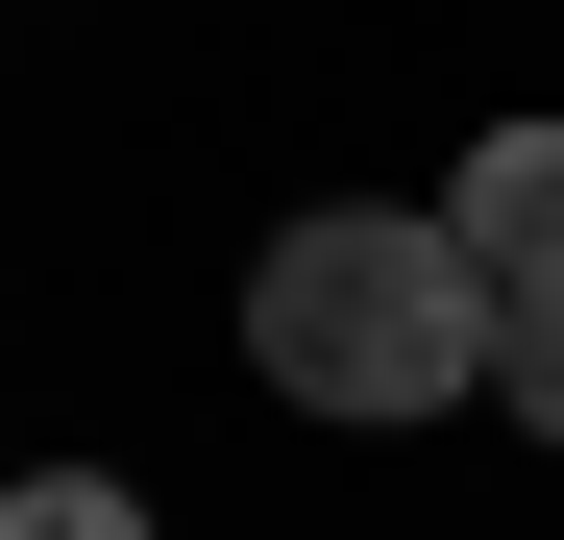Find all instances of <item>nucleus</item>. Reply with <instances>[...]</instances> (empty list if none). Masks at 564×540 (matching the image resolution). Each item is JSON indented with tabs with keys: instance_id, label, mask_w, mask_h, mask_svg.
Returning a JSON list of instances; mask_svg holds the SVG:
<instances>
[{
	"instance_id": "nucleus-1",
	"label": "nucleus",
	"mask_w": 564,
	"mask_h": 540,
	"mask_svg": "<svg viewBox=\"0 0 564 540\" xmlns=\"http://www.w3.org/2000/svg\"><path fill=\"white\" fill-rule=\"evenodd\" d=\"M246 369L295 418H466L491 393V270L442 246V197H344L246 270Z\"/></svg>"
},
{
	"instance_id": "nucleus-2",
	"label": "nucleus",
	"mask_w": 564,
	"mask_h": 540,
	"mask_svg": "<svg viewBox=\"0 0 564 540\" xmlns=\"http://www.w3.org/2000/svg\"><path fill=\"white\" fill-rule=\"evenodd\" d=\"M442 246L491 270V295H540V270H564V123H491V148H466L442 172Z\"/></svg>"
},
{
	"instance_id": "nucleus-3",
	"label": "nucleus",
	"mask_w": 564,
	"mask_h": 540,
	"mask_svg": "<svg viewBox=\"0 0 564 540\" xmlns=\"http://www.w3.org/2000/svg\"><path fill=\"white\" fill-rule=\"evenodd\" d=\"M491 393H516V418L564 442V270H540V295H491Z\"/></svg>"
},
{
	"instance_id": "nucleus-4",
	"label": "nucleus",
	"mask_w": 564,
	"mask_h": 540,
	"mask_svg": "<svg viewBox=\"0 0 564 540\" xmlns=\"http://www.w3.org/2000/svg\"><path fill=\"white\" fill-rule=\"evenodd\" d=\"M0 540H148V492H99V467H25V492H0Z\"/></svg>"
}]
</instances>
